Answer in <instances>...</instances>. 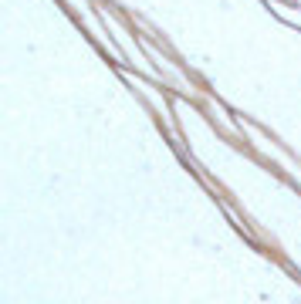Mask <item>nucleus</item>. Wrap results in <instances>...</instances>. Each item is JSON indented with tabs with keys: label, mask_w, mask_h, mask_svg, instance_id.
Returning <instances> with one entry per match:
<instances>
[]
</instances>
